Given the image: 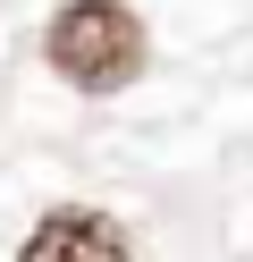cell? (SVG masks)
Masks as SVG:
<instances>
[{"label": "cell", "mask_w": 253, "mask_h": 262, "mask_svg": "<svg viewBox=\"0 0 253 262\" xmlns=\"http://www.w3.org/2000/svg\"><path fill=\"white\" fill-rule=\"evenodd\" d=\"M17 262H135V254H127V237H118L110 211H93V203H59V211H42V220H34V237L17 245Z\"/></svg>", "instance_id": "cell-2"}, {"label": "cell", "mask_w": 253, "mask_h": 262, "mask_svg": "<svg viewBox=\"0 0 253 262\" xmlns=\"http://www.w3.org/2000/svg\"><path fill=\"white\" fill-rule=\"evenodd\" d=\"M42 59L76 93H127L144 76L152 42H144V17H135L127 0H67L59 17L42 26Z\"/></svg>", "instance_id": "cell-1"}]
</instances>
